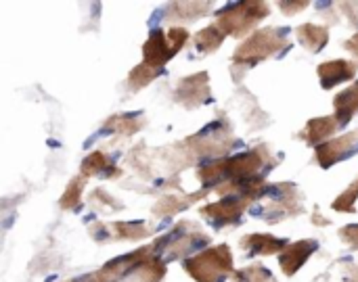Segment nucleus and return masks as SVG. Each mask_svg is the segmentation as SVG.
Instances as JSON below:
<instances>
[{
	"label": "nucleus",
	"mask_w": 358,
	"mask_h": 282,
	"mask_svg": "<svg viewBox=\"0 0 358 282\" xmlns=\"http://www.w3.org/2000/svg\"><path fill=\"white\" fill-rule=\"evenodd\" d=\"M271 163V155L264 147L252 149L248 153L235 155V157H227V159H218L214 163L201 165L197 170V178L210 186V184H224V182H235V180H248V178H256L258 172Z\"/></svg>",
	"instance_id": "1"
},
{
	"label": "nucleus",
	"mask_w": 358,
	"mask_h": 282,
	"mask_svg": "<svg viewBox=\"0 0 358 282\" xmlns=\"http://www.w3.org/2000/svg\"><path fill=\"white\" fill-rule=\"evenodd\" d=\"M283 48H289L287 34L277 27H266L254 31L233 54L235 67H256L260 61L279 54Z\"/></svg>",
	"instance_id": "2"
},
{
	"label": "nucleus",
	"mask_w": 358,
	"mask_h": 282,
	"mask_svg": "<svg viewBox=\"0 0 358 282\" xmlns=\"http://www.w3.org/2000/svg\"><path fill=\"white\" fill-rule=\"evenodd\" d=\"M182 268L195 282H222L235 270L229 245L210 247L195 258L185 260Z\"/></svg>",
	"instance_id": "3"
},
{
	"label": "nucleus",
	"mask_w": 358,
	"mask_h": 282,
	"mask_svg": "<svg viewBox=\"0 0 358 282\" xmlns=\"http://www.w3.org/2000/svg\"><path fill=\"white\" fill-rule=\"evenodd\" d=\"M268 13H271V8H268L266 2H260V0L239 2V4H233V6L224 8L218 15V19H216L214 25L224 36L241 38V36L250 34Z\"/></svg>",
	"instance_id": "4"
},
{
	"label": "nucleus",
	"mask_w": 358,
	"mask_h": 282,
	"mask_svg": "<svg viewBox=\"0 0 358 282\" xmlns=\"http://www.w3.org/2000/svg\"><path fill=\"white\" fill-rule=\"evenodd\" d=\"M187 40H189V31L185 27H172L168 31L155 29L143 46V57H145L143 63L164 71V65L178 54V50L187 44Z\"/></svg>",
	"instance_id": "5"
},
{
	"label": "nucleus",
	"mask_w": 358,
	"mask_h": 282,
	"mask_svg": "<svg viewBox=\"0 0 358 282\" xmlns=\"http://www.w3.org/2000/svg\"><path fill=\"white\" fill-rule=\"evenodd\" d=\"M203 230L195 224V222H182L178 224L172 232H168L166 237L157 239L153 249L162 251V247H166L164 251L168 253V260H176L182 258L187 253H191L193 249H197L199 245H206L210 239L206 235H201Z\"/></svg>",
	"instance_id": "6"
},
{
	"label": "nucleus",
	"mask_w": 358,
	"mask_h": 282,
	"mask_svg": "<svg viewBox=\"0 0 358 282\" xmlns=\"http://www.w3.org/2000/svg\"><path fill=\"white\" fill-rule=\"evenodd\" d=\"M153 247H141L134 253H126L113 262H109L107 266H103L99 272L92 274L94 282H120L124 281L130 272H134L141 264H145L147 260L153 258Z\"/></svg>",
	"instance_id": "7"
},
{
	"label": "nucleus",
	"mask_w": 358,
	"mask_h": 282,
	"mask_svg": "<svg viewBox=\"0 0 358 282\" xmlns=\"http://www.w3.org/2000/svg\"><path fill=\"white\" fill-rule=\"evenodd\" d=\"M174 98L185 105L187 109H195L201 107L203 103L210 101V80L208 73H193L189 77H182L174 90Z\"/></svg>",
	"instance_id": "8"
},
{
	"label": "nucleus",
	"mask_w": 358,
	"mask_h": 282,
	"mask_svg": "<svg viewBox=\"0 0 358 282\" xmlns=\"http://www.w3.org/2000/svg\"><path fill=\"white\" fill-rule=\"evenodd\" d=\"M357 147L358 130H355V132H348V134H344V136H338V138H334V140H329V142H325V144H319L315 157H317V163H319L323 170H327V168H331L334 163H338V161L346 159L348 155H352V153L357 151Z\"/></svg>",
	"instance_id": "9"
},
{
	"label": "nucleus",
	"mask_w": 358,
	"mask_h": 282,
	"mask_svg": "<svg viewBox=\"0 0 358 282\" xmlns=\"http://www.w3.org/2000/svg\"><path fill=\"white\" fill-rule=\"evenodd\" d=\"M254 197H224L218 203H210L201 209L203 216H208L210 220H214V224L224 226V224H233L241 218V214L254 203Z\"/></svg>",
	"instance_id": "10"
},
{
	"label": "nucleus",
	"mask_w": 358,
	"mask_h": 282,
	"mask_svg": "<svg viewBox=\"0 0 358 282\" xmlns=\"http://www.w3.org/2000/svg\"><path fill=\"white\" fill-rule=\"evenodd\" d=\"M319 249V243L308 239V241H298L294 245H287L285 251L281 253L279 258V264H281V270L285 272V276H294L306 262L308 258Z\"/></svg>",
	"instance_id": "11"
},
{
	"label": "nucleus",
	"mask_w": 358,
	"mask_h": 282,
	"mask_svg": "<svg viewBox=\"0 0 358 282\" xmlns=\"http://www.w3.org/2000/svg\"><path fill=\"white\" fill-rule=\"evenodd\" d=\"M358 63L352 61H344V59H338V61H327V63H321L319 65V77H321V86L325 90H331L334 86L342 84V82H348L357 75Z\"/></svg>",
	"instance_id": "12"
},
{
	"label": "nucleus",
	"mask_w": 358,
	"mask_h": 282,
	"mask_svg": "<svg viewBox=\"0 0 358 282\" xmlns=\"http://www.w3.org/2000/svg\"><path fill=\"white\" fill-rule=\"evenodd\" d=\"M241 247L252 255H275L279 251L283 253L287 243L273 235H248L241 239Z\"/></svg>",
	"instance_id": "13"
},
{
	"label": "nucleus",
	"mask_w": 358,
	"mask_h": 282,
	"mask_svg": "<svg viewBox=\"0 0 358 282\" xmlns=\"http://www.w3.org/2000/svg\"><path fill=\"white\" fill-rule=\"evenodd\" d=\"M340 128V121L338 117H315L306 124V128L302 130L300 138L306 142V144H319L321 140H325L327 136H331L336 130Z\"/></svg>",
	"instance_id": "14"
},
{
	"label": "nucleus",
	"mask_w": 358,
	"mask_h": 282,
	"mask_svg": "<svg viewBox=\"0 0 358 282\" xmlns=\"http://www.w3.org/2000/svg\"><path fill=\"white\" fill-rule=\"evenodd\" d=\"M298 40L304 48H308L310 52H319L327 46L329 42V31L323 25H315V23H304L296 29Z\"/></svg>",
	"instance_id": "15"
},
{
	"label": "nucleus",
	"mask_w": 358,
	"mask_h": 282,
	"mask_svg": "<svg viewBox=\"0 0 358 282\" xmlns=\"http://www.w3.org/2000/svg\"><path fill=\"white\" fill-rule=\"evenodd\" d=\"M334 107H336V117L340 126H346L358 113V82L334 98Z\"/></svg>",
	"instance_id": "16"
},
{
	"label": "nucleus",
	"mask_w": 358,
	"mask_h": 282,
	"mask_svg": "<svg viewBox=\"0 0 358 282\" xmlns=\"http://www.w3.org/2000/svg\"><path fill=\"white\" fill-rule=\"evenodd\" d=\"M210 8H212V2H174V4L168 6L166 19L170 23L193 21L197 17H203V13H208Z\"/></svg>",
	"instance_id": "17"
},
{
	"label": "nucleus",
	"mask_w": 358,
	"mask_h": 282,
	"mask_svg": "<svg viewBox=\"0 0 358 282\" xmlns=\"http://www.w3.org/2000/svg\"><path fill=\"white\" fill-rule=\"evenodd\" d=\"M105 230H111L103 241L107 239H113V241H136V239H145L149 237V228L143 224V222H117V224H111V226H105L101 224Z\"/></svg>",
	"instance_id": "18"
},
{
	"label": "nucleus",
	"mask_w": 358,
	"mask_h": 282,
	"mask_svg": "<svg viewBox=\"0 0 358 282\" xmlns=\"http://www.w3.org/2000/svg\"><path fill=\"white\" fill-rule=\"evenodd\" d=\"M166 276V264L157 260L155 255L141 264L134 272H130L124 281L120 282H159Z\"/></svg>",
	"instance_id": "19"
},
{
	"label": "nucleus",
	"mask_w": 358,
	"mask_h": 282,
	"mask_svg": "<svg viewBox=\"0 0 358 282\" xmlns=\"http://www.w3.org/2000/svg\"><path fill=\"white\" fill-rule=\"evenodd\" d=\"M143 126H145V117L132 115V113H124V115H111V117L105 121L103 130H105V132H115V134L130 136V134L138 132Z\"/></svg>",
	"instance_id": "20"
},
{
	"label": "nucleus",
	"mask_w": 358,
	"mask_h": 282,
	"mask_svg": "<svg viewBox=\"0 0 358 282\" xmlns=\"http://www.w3.org/2000/svg\"><path fill=\"white\" fill-rule=\"evenodd\" d=\"M208 193H197V195H191V197H164L155 203L153 207V214L157 216H174L178 214L180 209H187L193 201H197V197H206Z\"/></svg>",
	"instance_id": "21"
},
{
	"label": "nucleus",
	"mask_w": 358,
	"mask_h": 282,
	"mask_svg": "<svg viewBox=\"0 0 358 282\" xmlns=\"http://www.w3.org/2000/svg\"><path fill=\"white\" fill-rule=\"evenodd\" d=\"M224 34L216 27V25H210L201 31H197L195 36V44H197V50L199 52H214L222 42H224Z\"/></svg>",
	"instance_id": "22"
},
{
	"label": "nucleus",
	"mask_w": 358,
	"mask_h": 282,
	"mask_svg": "<svg viewBox=\"0 0 358 282\" xmlns=\"http://www.w3.org/2000/svg\"><path fill=\"white\" fill-rule=\"evenodd\" d=\"M107 170H111V159H109V155L103 153V151H94V153H90V155L82 161V176H86V178L99 176V174H103V172H107ZM111 172H115V170H111Z\"/></svg>",
	"instance_id": "23"
},
{
	"label": "nucleus",
	"mask_w": 358,
	"mask_h": 282,
	"mask_svg": "<svg viewBox=\"0 0 358 282\" xmlns=\"http://www.w3.org/2000/svg\"><path fill=\"white\" fill-rule=\"evenodd\" d=\"M159 73H162V69H153V67H149V65L141 63V65H138L130 75H128V88L136 92V90L145 88L149 82H153Z\"/></svg>",
	"instance_id": "24"
},
{
	"label": "nucleus",
	"mask_w": 358,
	"mask_h": 282,
	"mask_svg": "<svg viewBox=\"0 0 358 282\" xmlns=\"http://www.w3.org/2000/svg\"><path fill=\"white\" fill-rule=\"evenodd\" d=\"M84 186H86V176L73 178V180L67 184V188H65V193H63V197H61V201H59L61 209H73V207L80 203V199H82Z\"/></svg>",
	"instance_id": "25"
},
{
	"label": "nucleus",
	"mask_w": 358,
	"mask_h": 282,
	"mask_svg": "<svg viewBox=\"0 0 358 282\" xmlns=\"http://www.w3.org/2000/svg\"><path fill=\"white\" fill-rule=\"evenodd\" d=\"M357 201H358V176L357 180L334 201V209L342 212V214H355L357 212Z\"/></svg>",
	"instance_id": "26"
},
{
	"label": "nucleus",
	"mask_w": 358,
	"mask_h": 282,
	"mask_svg": "<svg viewBox=\"0 0 358 282\" xmlns=\"http://www.w3.org/2000/svg\"><path fill=\"white\" fill-rule=\"evenodd\" d=\"M235 282H277L275 276L262 266H248L235 272Z\"/></svg>",
	"instance_id": "27"
},
{
	"label": "nucleus",
	"mask_w": 358,
	"mask_h": 282,
	"mask_svg": "<svg viewBox=\"0 0 358 282\" xmlns=\"http://www.w3.org/2000/svg\"><path fill=\"white\" fill-rule=\"evenodd\" d=\"M279 6H281V10H283L285 15H296V10L306 8L308 2H279Z\"/></svg>",
	"instance_id": "28"
},
{
	"label": "nucleus",
	"mask_w": 358,
	"mask_h": 282,
	"mask_svg": "<svg viewBox=\"0 0 358 282\" xmlns=\"http://www.w3.org/2000/svg\"><path fill=\"white\" fill-rule=\"evenodd\" d=\"M344 46H346V50H350L352 54H357L358 57V34H355L350 40H346V44H344Z\"/></svg>",
	"instance_id": "29"
},
{
	"label": "nucleus",
	"mask_w": 358,
	"mask_h": 282,
	"mask_svg": "<svg viewBox=\"0 0 358 282\" xmlns=\"http://www.w3.org/2000/svg\"><path fill=\"white\" fill-rule=\"evenodd\" d=\"M63 282H94V279H92V274H88V276H84V279H76V281H63Z\"/></svg>",
	"instance_id": "30"
},
{
	"label": "nucleus",
	"mask_w": 358,
	"mask_h": 282,
	"mask_svg": "<svg viewBox=\"0 0 358 282\" xmlns=\"http://www.w3.org/2000/svg\"><path fill=\"white\" fill-rule=\"evenodd\" d=\"M348 282H358V268H355V270H352V276H350V281Z\"/></svg>",
	"instance_id": "31"
}]
</instances>
